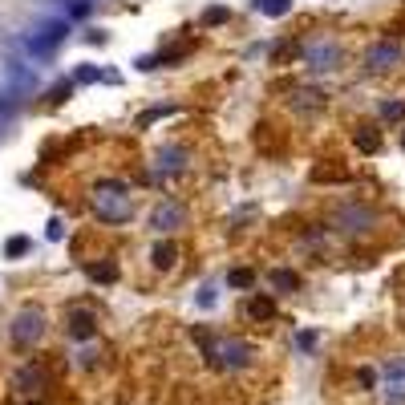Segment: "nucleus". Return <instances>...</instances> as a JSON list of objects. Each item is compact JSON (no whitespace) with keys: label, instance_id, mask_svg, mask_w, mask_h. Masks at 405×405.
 <instances>
[{"label":"nucleus","instance_id":"nucleus-2","mask_svg":"<svg viewBox=\"0 0 405 405\" xmlns=\"http://www.w3.org/2000/svg\"><path fill=\"white\" fill-rule=\"evenodd\" d=\"M300 57H304V65L312 73H332V69H340V61H344V49H340L332 37H312V41L300 45Z\"/></svg>","mask_w":405,"mask_h":405},{"label":"nucleus","instance_id":"nucleus-15","mask_svg":"<svg viewBox=\"0 0 405 405\" xmlns=\"http://www.w3.org/2000/svg\"><path fill=\"white\" fill-rule=\"evenodd\" d=\"M231 20V8H223V4H215V8H207L203 13V29H215V25H227Z\"/></svg>","mask_w":405,"mask_h":405},{"label":"nucleus","instance_id":"nucleus-11","mask_svg":"<svg viewBox=\"0 0 405 405\" xmlns=\"http://www.w3.org/2000/svg\"><path fill=\"white\" fill-rule=\"evenodd\" d=\"M247 316H251V320H272V316H275V300L268 296V292H256V296L247 300Z\"/></svg>","mask_w":405,"mask_h":405},{"label":"nucleus","instance_id":"nucleus-19","mask_svg":"<svg viewBox=\"0 0 405 405\" xmlns=\"http://www.w3.org/2000/svg\"><path fill=\"white\" fill-rule=\"evenodd\" d=\"M259 8H263L268 16H284L292 8V0H259Z\"/></svg>","mask_w":405,"mask_h":405},{"label":"nucleus","instance_id":"nucleus-13","mask_svg":"<svg viewBox=\"0 0 405 405\" xmlns=\"http://www.w3.org/2000/svg\"><path fill=\"white\" fill-rule=\"evenodd\" d=\"M353 142H356V150L373 154V150H381V134H377V126H373V122H361V126H356V134H353Z\"/></svg>","mask_w":405,"mask_h":405},{"label":"nucleus","instance_id":"nucleus-16","mask_svg":"<svg viewBox=\"0 0 405 405\" xmlns=\"http://www.w3.org/2000/svg\"><path fill=\"white\" fill-rule=\"evenodd\" d=\"M227 284H231V288H251V284H256V272H251V268H231Z\"/></svg>","mask_w":405,"mask_h":405},{"label":"nucleus","instance_id":"nucleus-6","mask_svg":"<svg viewBox=\"0 0 405 405\" xmlns=\"http://www.w3.org/2000/svg\"><path fill=\"white\" fill-rule=\"evenodd\" d=\"M41 332H45V316H41L37 308H25V312L16 316V324H13V340L16 344H32Z\"/></svg>","mask_w":405,"mask_h":405},{"label":"nucleus","instance_id":"nucleus-12","mask_svg":"<svg viewBox=\"0 0 405 405\" xmlns=\"http://www.w3.org/2000/svg\"><path fill=\"white\" fill-rule=\"evenodd\" d=\"M182 158H187V154H182L178 146H162L158 150V175H178V170L187 166Z\"/></svg>","mask_w":405,"mask_h":405},{"label":"nucleus","instance_id":"nucleus-7","mask_svg":"<svg viewBox=\"0 0 405 405\" xmlns=\"http://www.w3.org/2000/svg\"><path fill=\"white\" fill-rule=\"evenodd\" d=\"M381 377H385V389L393 401L405 397V356H389L385 365H381Z\"/></svg>","mask_w":405,"mask_h":405},{"label":"nucleus","instance_id":"nucleus-17","mask_svg":"<svg viewBox=\"0 0 405 405\" xmlns=\"http://www.w3.org/2000/svg\"><path fill=\"white\" fill-rule=\"evenodd\" d=\"M312 178H316V182H344V170H340V166H332V170H328V166H316V170H312Z\"/></svg>","mask_w":405,"mask_h":405},{"label":"nucleus","instance_id":"nucleus-21","mask_svg":"<svg viewBox=\"0 0 405 405\" xmlns=\"http://www.w3.org/2000/svg\"><path fill=\"white\" fill-rule=\"evenodd\" d=\"M356 381H361L365 389H373V381H377V373H373V369H356Z\"/></svg>","mask_w":405,"mask_h":405},{"label":"nucleus","instance_id":"nucleus-8","mask_svg":"<svg viewBox=\"0 0 405 405\" xmlns=\"http://www.w3.org/2000/svg\"><path fill=\"white\" fill-rule=\"evenodd\" d=\"M94 332H97V316L89 312V308H73V312H69V337L89 340Z\"/></svg>","mask_w":405,"mask_h":405},{"label":"nucleus","instance_id":"nucleus-20","mask_svg":"<svg viewBox=\"0 0 405 405\" xmlns=\"http://www.w3.org/2000/svg\"><path fill=\"white\" fill-rule=\"evenodd\" d=\"M381 118H405V101H385V106H381Z\"/></svg>","mask_w":405,"mask_h":405},{"label":"nucleus","instance_id":"nucleus-10","mask_svg":"<svg viewBox=\"0 0 405 405\" xmlns=\"http://www.w3.org/2000/svg\"><path fill=\"white\" fill-rule=\"evenodd\" d=\"M150 259H154V268H158V272H170V268L178 263V247L170 239H158V243H154V251H150Z\"/></svg>","mask_w":405,"mask_h":405},{"label":"nucleus","instance_id":"nucleus-1","mask_svg":"<svg viewBox=\"0 0 405 405\" xmlns=\"http://www.w3.org/2000/svg\"><path fill=\"white\" fill-rule=\"evenodd\" d=\"M94 211H97V219H106V223H126L130 215H134V203H130L122 182H106L94 194Z\"/></svg>","mask_w":405,"mask_h":405},{"label":"nucleus","instance_id":"nucleus-9","mask_svg":"<svg viewBox=\"0 0 405 405\" xmlns=\"http://www.w3.org/2000/svg\"><path fill=\"white\" fill-rule=\"evenodd\" d=\"M292 110L296 113H320L324 110V94L320 89H312V85H300V89L292 94Z\"/></svg>","mask_w":405,"mask_h":405},{"label":"nucleus","instance_id":"nucleus-5","mask_svg":"<svg viewBox=\"0 0 405 405\" xmlns=\"http://www.w3.org/2000/svg\"><path fill=\"white\" fill-rule=\"evenodd\" d=\"M182 223H187V207H182L178 199H162L158 207L150 211V227H154L158 235H170V231H178Z\"/></svg>","mask_w":405,"mask_h":405},{"label":"nucleus","instance_id":"nucleus-18","mask_svg":"<svg viewBox=\"0 0 405 405\" xmlns=\"http://www.w3.org/2000/svg\"><path fill=\"white\" fill-rule=\"evenodd\" d=\"M89 275H94L97 284H110V280H118V268L113 263H97V268H89Z\"/></svg>","mask_w":405,"mask_h":405},{"label":"nucleus","instance_id":"nucleus-4","mask_svg":"<svg viewBox=\"0 0 405 405\" xmlns=\"http://www.w3.org/2000/svg\"><path fill=\"white\" fill-rule=\"evenodd\" d=\"M401 45L397 41H373L369 49H365V69H373V73H389V69H397L401 65Z\"/></svg>","mask_w":405,"mask_h":405},{"label":"nucleus","instance_id":"nucleus-23","mask_svg":"<svg viewBox=\"0 0 405 405\" xmlns=\"http://www.w3.org/2000/svg\"><path fill=\"white\" fill-rule=\"evenodd\" d=\"M401 150H405V130H401Z\"/></svg>","mask_w":405,"mask_h":405},{"label":"nucleus","instance_id":"nucleus-3","mask_svg":"<svg viewBox=\"0 0 405 405\" xmlns=\"http://www.w3.org/2000/svg\"><path fill=\"white\" fill-rule=\"evenodd\" d=\"M332 227L340 235H365L369 227H377V207H369V203H340L332 211Z\"/></svg>","mask_w":405,"mask_h":405},{"label":"nucleus","instance_id":"nucleus-14","mask_svg":"<svg viewBox=\"0 0 405 405\" xmlns=\"http://www.w3.org/2000/svg\"><path fill=\"white\" fill-rule=\"evenodd\" d=\"M268 284L280 292H300V275L288 272V268H272V272H268Z\"/></svg>","mask_w":405,"mask_h":405},{"label":"nucleus","instance_id":"nucleus-22","mask_svg":"<svg viewBox=\"0 0 405 405\" xmlns=\"http://www.w3.org/2000/svg\"><path fill=\"white\" fill-rule=\"evenodd\" d=\"M199 304H203V308L215 304V288H211V284H207V288H199Z\"/></svg>","mask_w":405,"mask_h":405}]
</instances>
